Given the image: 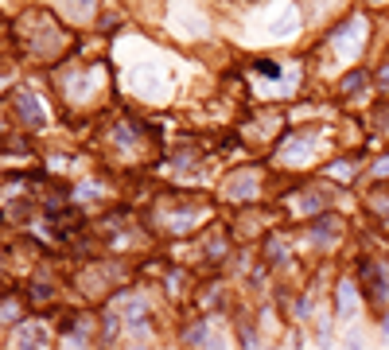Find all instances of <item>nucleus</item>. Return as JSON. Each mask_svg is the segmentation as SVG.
Instances as JSON below:
<instances>
[{"instance_id": "1", "label": "nucleus", "mask_w": 389, "mask_h": 350, "mask_svg": "<svg viewBox=\"0 0 389 350\" xmlns=\"http://www.w3.org/2000/svg\"><path fill=\"white\" fill-rule=\"evenodd\" d=\"M366 35V19L362 16H350L339 31H335V47H342V55H358V43Z\"/></svg>"}, {"instance_id": "2", "label": "nucleus", "mask_w": 389, "mask_h": 350, "mask_svg": "<svg viewBox=\"0 0 389 350\" xmlns=\"http://www.w3.org/2000/svg\"><path fill=\"white\" fill-rule=\"evenodd\" d=\"M12 106L19 109V121H24V125H31V128L47 125V113H43V101H39V97L31 94V90H19Z\"/></svg>"}, {"instance_id": "3", "label": "nucleus", "mask_w": 389, "mask_h": 350, "mask_svg": "<svg viewBox=\"0 0 389 350\" xmlns=\"http://www.w3.org/2000/svg\"><path fill=\"white\" fill-rule=\"evenodd\" d=\"M354 308H358L354 281H339V288H335V311H339V319H354Z\"/></svg>"}, {"instance_id": "4", "label": "nucleus", "mask_w": 389, "mask_h": 350, "mask_svg": "<svg viewBox=\"0 0 389 350\" xmlns=\"http://www.w3.org/2000/svg\"><path fill=\"white\" fill-rule=\"evenodd\" d=\"M16 350H47V331L39 323H24L16 331Z\"/></svg>"}, {"instance_id": "5", "label": "nucleus", "mask_w": 389, "mask_h": 350, "mask_svg": "<svg viewBox=\"0 0 389 350\" xmlns=\"http://www.w3.org/2000/svg\"><path fill=\"white\" fill-rule=\"evenodd\" d=\"M366 296L374 303H381L389 296V284H386V269L381 265H366Z\"/></svg>"}, {"instance_id": "6", "label": "nucleus", "mask_w": 389, "mask_h": 350, "mask_svg": "<svg viewBox=\"0 0 389 350\" xmlns=\"http://www.w3.org/2000/svg\"><path fill=\"white\" fill-rule=\"evenodd\" d=\"M63 12L70 19H90L94 16V0H63Z\"/></svg>"}, {"instance_id": "7", "label": "nucleus", "mask_w": 389, "mask_h": 350, "mask_svg": "<svg viewBox=\"0 0 389 350\" xmlns=\"http://www.w3.org/2000/svg\"><path fill=\"white\" fill-rule=\"evenodd\" d=\"M183 342L187 347H203V342H210L206 339V323H191V327L183 331Z\"/></svg>"}, {"instance_id": "8", "label": "nucleus", "mask_w": 389, "mask_h": 350, "mask_svg": "<svg viewBox=\"0 0 389 350\" xmlns=\"http://www.w3.org/2000/svg\"><path fill=\"white\" fill-rule=\"evenodd\" d=\"M362 90H366V74H362V70H354V74H347L342 78V94H362Z\"/></svg>"}, {"instance_id": "9", "label": "nucleus", "mask_w": 389, "mask_h": 350, "mask_svg": "<svg viewBox=\"0 0 389 350\" xmlns=\"http://www.w3.org/2000/svg\"><path fill=\"white\" fill-rule=\"evenodd\" d=\"M327 175H331V179H342V183H347V179H350V164H331Z\"/></svg>"}, {"instance_id": "10", "label": "nucleus", "mask_w": 389, "mask_h": 350, "mask_svg": "<svg viewBox=\"0 0 389 350\" xmlns=\"http://www.w3.org/2000/svg\"><path fill=\"white\" fill-rule=\"evenodd\" d=\"M242 350H261V347H257V335H253V331H245V335H242Z\"/></svg>"}, {"instance_id": "11", "label": "nucleus", "mask_w": 389, "mask_h": 350, "mask_svg": "<svg viewBox=\"0 0 389 350\" xmlns=\"http://www.w3.org/2000/svg\"><path fill=\"white\" fill-rule=\"evenodd\" d=\"M370 175H389V156H386V160H374V167H370Z\"/></svg>"}, {"instance_id": "12", "label": "nucleus", "mask_w": 389, "mask_h": 350, "mask_svg": "<svg viewBox=\"0 0 389 350\" xmlns=\"http://www.w3.org/2000/svg\"><path fill=\"white\" fill-rule=\"evenodd\" d=\"M347 350H362V339H358V335H347Z\"/></svg>"}, {"instance_id": "13", "label": "nucleus", "mask_w": 389, "mask_h": 350, "mask_svg": "<svg viewBox=\"0 0 389 350\" xmlns=\"http://www.w3.org/2000/svg\"><path fill=\"white\" fill-rule=\"evenodd\" d=\"M378 78H381V86H389V62L381 67V74H378Z\"/></svg>"}, {"instance_id": "14", "label": "nucleus", "mask_w": 389, "mask_h": 350, "mask_svg": "<svg viewBox=\"0 0 389 350\" xmlns=\"http://www.w3.org/2000/svg\"><path fill=\"white\" fill-rule=\"evenodd\" d=\"M381 335H386V339H389V319H386V323H381Z\"/></svg>"}, {"instance_id": "15", "label": "nucleus", "mask_w": 389, "mask_h": 350, "mask_svg": "<svg viewBox=\"0 0 389 350\" xmlns=\"http://www.w3.org/2000/svg\"><path fill=\"white\" fill-rule=\"evenodd\" d=\"M133 350H148V347H133Z\"/></svg>"}]
</instances>
